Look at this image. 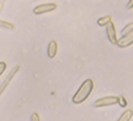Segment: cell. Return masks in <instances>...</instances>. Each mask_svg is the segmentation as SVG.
Wrapping results in <instances>:
<instances>
[{"label":"cell","mask_w":133,"mask_h":121,"mask_svg":"<svg viewBox=\"0 0 133 121\" xmlns=\"http://www.w3.org/2000/svg\"><path fill=\"white\" fill-rule=\"evenodd\" d=\"M56 52H57V43L55 40H51L48 43V48H47V55L50 59H54L56 56Z\"/></svg>","instance_id":"8992f818"},{"label":"cell","mask_w":133,"mask_h":121,"mask_svg":"<svg viewBox=\"0 0 133 121\" xmlns=\"http://www.w3.org/2000/svg\"><path fill=\"white\" fill-rule=\"evenodd\" d=\"M93 89H94V81L90 80V78L85 80V81L82 82V85L80 86V89L77 90V92L73 95L72 103H75V104H81V103H84V102L90 96Z\"/></svg>","instance_id":"6da1fadb"},{"label":"cell","mask_w":133,"mask_h":121,"mask_svg":"<svg viewBox=\"0 0 133 121\" xmlns=\"http://www.w3.org/2000/svg\"><path fill=\"white\" fill-rule=\"evenodd\" d=\"M132 30H133V22H129L127 26H124V27H123L121 33H123V35H124V34H128V33H129V31H132Z\"/></svg>","instance_id":"9c48e42d"},{"label":"cell","mask_w":133,"mask_h":121,"mask_svg":"<svg viewBox=\"0 0 133 121\" xmlns=\"http://www.w3.org/2000/svg\"><path fill=\"white\" fill-rule=\"evenodd\" d=\"M110 21H112L111 16H104V17H101V18L98 20V25H99V26H106Z\"/></svg>","instance_id":"ba28073f"},{"label":"cell","mask_w":133,"mask_h":121,"mask_svg":"<svg viewBox=\"0 0 133 121\" xmlns=\"http://www.w3.org/2000/svg\"><path fill=\"white\" fill-rule=\"evenodd\" d=\"M127 8H128V9H133V0H129V2H128Z\"/></svg>","instance_id":"5bb4252c"},{"label":"cell","mask_w":133,"mask_h":121,"mask_svg":"<svg viewBox=\"0 0 133 121\" xmlns=\"http://www.w3.org/2000/svg\"><path fill=\"white\" fill-rule=\"evenodd\" d=\"M117 103H119V105H120V107H123V108H124V107H127V104H128V103H127V99H125L124 96H120V98H119V100H117Z\"/></svg>","instance_id":"8fae6325"},{"label":"cell","mask_w":133,"mask_h":121,"mask_svg":"<svg viewBox=\"0 0 133 121\" xmlns=\"http://www.w3.org/2000/svg\"><path fill=\"white\" fill-rule=\"evenodd\" d=\"M117 100H119V98H116V96H106V98H101V99L95 100V102L93 103V105H94L95 108L108 107V105H114V104H116Z\"/></svg>","instance_id":"7a4b0ae2"},{"label":"cell","mask_w":133,"mask_h":121,"mask_svg":"<svg viewBox=\"0 0 133 121\" xmlns=\"http://www.w3.org/2000/svg\"><path fill=\"white\" fill-rule=\"evenodd\" d=\"M116 44H117V47H120V48H127V47L132 46V44H133V30L129 31L128 34H124L120 39H117Z\"/></svg>","instance_id":"277c9868"},{"label":"cell","mask_w":133,"mask_h":121,"mask_svg":"<svg viewBox=\"0 0 133 121\" xmlns=\"http://www.w3.org/2000/svg\"><path fill=\"white\" fill-rule=\"evenodd\" d=\"M132 116H133V111H132V109H127V111L119 117L117 121H129V120L132 118Z\"/></svg>","instance_id":"52a82bcc"},{"label":"cell","mask_w":133,"mask_h":121,"mask_svg":"<svg viewBox=\"0 0 133 121\" xmlns=\"http://www.w3.org/2000/svg\"><path fill=\"white\" fill-rule=\"evenodd\" d=\"M30 121H41V117L37 112H34L31 116H30Z\"/></svg>","instance_id":"4fadbf2b"},{"label":"cell","mask_w":133,"mask_h":121,"mask_svg":"<svg viewBox=\"0 0 133 121\" xmlns=\"http://www.w3.org/2000/svg\"><path fill=\"white\" fill-rule=\"evenodd\" d=\"M57 8V5L55 3H47V4H41V5H37L33 12L34 15H43V13H48V12H52Z\"/></svg>","instance_id":"3957f363"},{"label":"cell","mask_w":133,"mask_h":121,"mask_svg":"<svg viewBox=\"0 0 133 121\" xmlns=\"http://www.w3.org/2000/svg\"><path fill=\"white\" fill-rule=\"evenodd\" d=\"M0 26L5 27V29H15L13 24H9V22H5V21H0Z\"/></svg>","instance_id":"30bf717a"},{"label":"cell","mask_w":133,"mask_h":121,"mask_svg":"<svg viewBox=\"0 0 133 121\" xmlns=\"http://www.w3.org/2000/svg\"><path fill=\"white\" fill-rule=\"evenodd\" d=\"M5 69H7V64L4 61H0V76L5 72Z\"/></svg>","instance_id":"7c38bea8"},{"label":"cell","mask_w":133,"mask_h":121,"mask_svg":"<svg viewBox=\"0 0 133 121\" xmlns=\"http://www.w3.org/2000/svg\"><path fill=\"white\" fill-rule=\"evenodd\" d=\"M106 34H107V38L108 40L112 43V44H116L117 42V38H116V30H115V25L112 21H110L107 25H106Z\"/></svg>","instance_id":"5b68a950"}]
</instances>
